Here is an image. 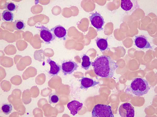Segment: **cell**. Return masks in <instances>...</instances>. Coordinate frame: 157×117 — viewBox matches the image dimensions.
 Listing matches in <instances>:
<instances>
[{"label":"cell","mask_w":157,"mask_h":117,"mask_svg":"<svg viewBox=\"0 0 157 117\" xmlns=\"http://www.w3.org/2000/svg\"><path fill=\"white\" fill-rule=\"evenodd\" d=\"M51 31L53 32L55 37L59 38H63L66 34V29L64 27L60 25L51 28Z\"/></svg>","instance_id":"7c38bea8"},{"label":"cell","mask_w":157,"mask_h":117,"mask_svg":"<svg viewBox=\"0 0 157 117\" xmlns=\"http://www.w3.org/2000/svg\"><path fill=\"white\" fill-rule=\"evenodd\" d=\"M82 68L86 70H87L91 64L89 57L86 54H84L82 57Z\"/></svg>","instance_id":"2e32d148"},{"label":"cell","mask_w":157,"mask_h":117,"mask_svg":"<svg viewBox=\"0 0 157 117\" xmlns=\"http://www.w3.org/2000/svg\"><path fill=\"white\" fill-rule=\"evenodd\" d=\"M92 117H114L110 105L98 104L96 105L92 112Z\"/></svg>","instance_id":"3957f363"},{"label":"cell","mask_w":157,"mask_h":117,"mask_svg":"<svg viewBox=\"0 0 157 117\" xmlns=\"http://www.w3.org/2000/svg\"><path fill=\"white\" fill-rule=\"evenodd\" d=\"M119 113L121 117H134V107L128 103L121 104L119 109Z\"/></svg>","instance_id":"277c9868"},{"label":"cell","mask_w":157,"mask_h":117,"mask_svg":"<svg viewBox=\"0 0 157 117\" xmlns=\"http://www.w3.org/2000/svg\"><path fill=\"white\" fill-rule=\"evenodd\" d=\"M2 19L6 22H12L14 17V14L11 12L6 10L4 11L2 13Z\"/></svg>","instance_id":"5bb4252c"},{"label":"cell","mask_w":157,"mask_h":117,"mask_svg":"<svg viewBox=\"0 0 157 117\" xmlns=\"http://www.w3.org/2000/svg\"><path fill=\"white\" fill-rule=\"evenodd\" d=\"M89 19L91 24L96 28L98 31L103 29L102 27L105 22L103 17L99 13L97 12L93 13L89 17Z\"/></svg>","instance_id":"5b68a950"},{"label":"cell","mask_w":157,"mask_h":117,"mask_svg":"<svg viewBox=\"0 0 157 117\" xmlns=\"http://www.w3.org/2000/svg\"><path fill=\"white\" fill-rule=\"evenodd\" d=\"M2 111L5 114L8 115L11 112L12 110V106L9 103H7L3 104L1 108Z\"/></svg>","instance_id":"ac0fdd59"},{"label":"cell","mask_w":157,"mask_h":117,"mask_svg":"<svg viewBox=\"0 0 157 117\" xmlns=\"http://www.w3.org/2000/svg\"><path fill=\"white\" fill-rule=\"evenodd\" d=\"M14 24V28L16 30H23L26 27V24L24 21L21 19L15 20Z\"/></svg>","instance_id":"e0dca14e"},{"label":"cell","mask_w":157,"mask_h":117,"mask_svg":"<svg viewBox=\"0 0 157 117\" xmlns=\"http://www.w3.org/2000/svg\"><path fill=\"white\" fill-rule=\"evenodd\" d=\"M108 38L106 39L97 37L95 39L97 45L102 52L106 49H110L108 47L107 42Z\"/></svg>","instance_id":"4fadbf2b"},{"label":"cell","mask_w":157,"mask_h":117,"mask_svg":"<svg viewBox=\"0 0 157 117\" xmlns=\"http://www.w3.org/2000/svg\"><path fill=\"white\" fill-rule=\"evenodd\" d=\"M91 65L95 73L102 78H112L118 67L110 57L104 55L97 57Z\"/></svg>","instance_id":"6da1fadb"},{"label":"cell","mask_w":157,"mask_h":117,"mask_svg":"<svg viewBox=\"0 0 157 117\" xmlns=\"http://www.w3.org/2000/svg\"><path fill=\"white\" fill-rule=\"evenodd\" d=\"M81 79L79 80L81 82V86L80 88L81 89H87L90 87L94 86L98 84L99 82L94 81L92 79L82 77Z\"/></svg>","instance_id":"9c48e42d"},{"label":"cell","mask_w":157,"mask_h":117,"mask_svg":"<svg viewBox=\"0 0 157 117\" xmlns=\"http://www.w3.org/2000/svg\"><path fill=\"white\" fill-rule=\"evenodd\" d=\"M36 27L40 29V37L46 44H49L51 41L55 39V36L51 31L43 25L41 27Z\"/></svg>","instance_id":"8992f818"},{"label":"cell","mask_w":157,"mask_h":117,"mask_svg":"<svg viewBox=\"0 0 157 117\" xmlns=\"http://www.w3.org/2000/svg\"><path fill=\"white\" fill-rule=\"evenodd\" d=\"M59 100V98L58 95L55 93H51L49 96L48 101L50 104H55Z\"/></svg>","instance_id":"ffe728a7"},{"label":"cell","mask_w":157,"mask_h":117,"mask_svg":"<svg viewBox=\"0 0 157 117\" xmlns=\"http://www.w3.org/2000/svg\"><path fill=\"white\" fill-rule=\"evenodd\" d=\"M18 8V6L12 2H6L5 4V8L11 12L15 11Z\"/></svg>","instance_id":"d6986e66"},{"label":"cell","mask_w":157,"mask_h":117,"mask_svg":"<svg viewBox=\"0 0 157 117\" xmlns=\"http://www.w3.org/2000/svg\"><path fill=\"white\" fill-rule=\"evenodd\" d=\"M47 61L50 65V70L48 73L52 76L57 75L61 70V66L52 60L49 57L47 59Z\"/></svg>","instance_id":"8fae6325"},{"label":"cell","mask_w":157,"mask_h":117,"mask_svg":"<svg viewBox=\"0 0 157 117\" xmlns=\"http://www.w3.org/2000/svg\"><path fill=\"white\" fill-rule=\"evenodd\" d=\"M78 66L75 62L70 61L63 63L61 68L64 75L71 74L77 69Z\"/></svg>","instance_id":"ba28073f"},{"label":"cell","mask_w":157,"mask_h":117,"mask_svg":"<svg viewBox=\"0 0 157 117\" xmlns=\"http://www.w3.org/2000/svg\"><path fill=\"white\" fill-rule=\"evenodd\" d=\"M134 42L135 45L140 49H152V47L148 41L147 37L144 35L136 36Z\"/></svg>","instance_id":"52a82bcc"},{"label":"cell","mask_w":157,"mask_h":117,"mask_svg":"<svg viewBox=\"0 0 157 117\" xmlns=\"http://www.w3.org/2000/svg\"><path fill=\"white\" fill-rule=\"evenodd\" d=\"M130 88L133 94L140 96L147 94L150 89V87L146 80L141 78H137L133 80Z\"/></svg>","instance_id":"7a4b0ae2"},{"label":"cell","mask_w":157,"mask_h":117,"mask_svg":"<svg viewBox=\"0 0 157 117\" xmlns=\"http://www.w3.org/2000/svg\"><path fill=\"white\" fill-rule=\"evenodd\" d=\"M131 1L130 0H121V7L126 11L131 10L133 7V4Z\"/></svg>","instance_id":"9a60e30c"},{"label":"cell","mask_w":157,"mask_h":117,"mask_svg":"<svg viewBox=\"0 0 157 117\" xmlns=\"http://www.w3.org/2000/svg\"><path fill=\"white\" fill-rule=\"evenodd\" d=\"M83 105L82 103L74 100L68 103L67 106L70 111L71 114L74 116L77 113L78 111L82 108Z\"/></svg>","instance_id":"30bf717a"}]
</instances>
